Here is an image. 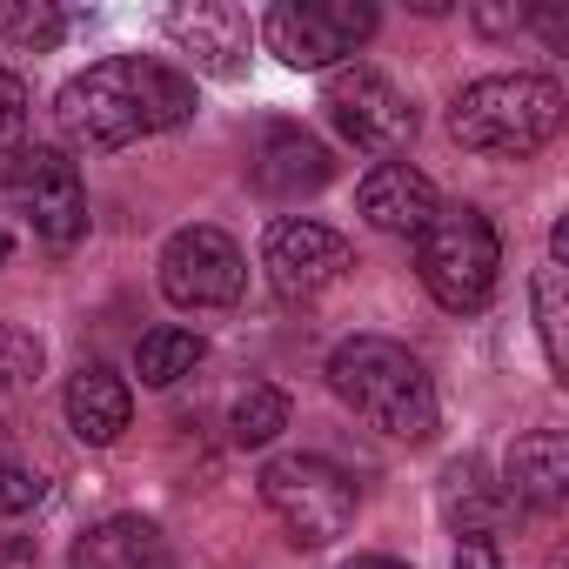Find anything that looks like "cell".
<instances>
[{
	"label": "cell",
	"mask_w": 569,
	"mask_h": 569,
	"mask_svg": "<svg viewBox=\"0 0 569 569\" xmlns=\"http://www.w3.org/2000/svg\"><path fill=\"white\" fill-rule=\"evenodd\" d=\"M496 268H502V241H496V221L469 201L456 208H436L416 234V274L422 289L449 309V316H476L489 296H496Z\"/></svg>",
	"instance_id": "277c9868"
},
{
	"label": "cell",
	"mask_w": 569,
	"mask_h": 569,
	"mask_svg": "<svg viewBox=\"0 0 569 569\" xmlns=\"http://www.w3.org/2000/svg\"><path fill=\"white\" fill-rule=\"evenodd\" d=\"M48 496V469L41 456H28V436L14 422H0V516H28Z\"/></svg>",
	"instance_id": "ac0fdd59"
},
{
	"label": "cell",
	"mask_w": 569,
	"mask_h": 569,
	"mask_svg": "<svg viewBox=\"0 0 569 569\" xmlns=\"http://www.w3.org/2000/svg\"><path fill=\"white\" fill-rule=\"evenodd\" d=\"M28 121H34L28 81H21V74H8V68H0V148H14V141L28 134Z\"/></svg>",
	"instance_id": "cb8c5ba5"
},
{
	"label": "cell",
	"mask_w": 569,
	"mask_h": 569,
	"mask_svg": "<svg viewBox=\"0 0 569 569\" xmlns=\"http://www.w3.org/2000/svg\"><path fill=\"white\" fill-rule=\"evenodd\" d=\"M476 21H482V28H489V34H502V28H516V21H522V14H502V8H476Z\"/></svg>",
	"instance_id": "4316f807"
},
{
	"label": "cell",
	"mask_w": 569,
	"mask_h": 569,
	"mask_svg": "<svg viewBox=\"0 0 569 569\" xmlns=\"http://www.w3.org/2000/svg\"><path fill=\"white\" fill-rule=\"evenodd\" d=\"M336 134L362 154H402L416 141V108L396 81H382L376 68H342L329 74V94H322Z\"/></svg>",
	"instance_id": "9c48e42d"
},
{
	"label": "cell",
	"mask_w": 569,
	"mask_h": 569,
	"mask_svg": "<svg viewBox=\"0 0 569 569\" xmlns=\"http://www.w3.org/2000/svg\"><path fill=\"white\" fill-rule=\"evenodd\" d=\"M54 114H61V134L74 148L108 154V148H128V141H148V134L194 121V81L168 61H148V54H108L61 88Z\"/></svg>",
	"instance_id": "6da1fadb"
},
{
	"label": "cell",
	"mask_w": 569,
	"mask_h": 569,
	"mask_svg": "<svg viewBox=\"0 0 569 569\" xmlns=\"http://www.w3.org/2000/svg\"><path fill=\"white\" fill-rule=\"evenodd\" d=\"M356 208H362V221L382 228V234H422V221H429L442 201H436V181H429L422 168H409V161H382V168L362 174Z\"/></svg>",
	"instance_id": "4fadbf2b"
},
{
	"label": "cell",
	"mask_w": 569,
	"mask_h": 569,
	"mask_svg": "<svg viewBox=\"0 0 569 569\" xmlns=\"http://www.w3.org/2000/svg\"><path fill=\"white\" fill-rule=\"evenodd\" d=\"M0 34L14 48H28V54H54L61 34H68V14L48 8V0H34V8H0Z\"/></svg>",
	"instance_id": "7402d4cb"
},
{
	"label": "cell",
	"mask_w": 569,
	"mask_h": 569,
	"mask_svg": "<svg viewBox=\"0 0 569 569\" xmlns=\"http://www.w3.org/2000/svg\"><path fill=\"white\" fill-rule=\"evenodd\" d=\"M329 389L382 436L396 442H429L436 436V382L422 356H409L389 336H349L329 356Z\"/></svg>",
	"instance_id": "7a4b0ae2"
},
{
	"label": "cell",
	"mask_w": 569,
	"mask_h": 569,
	"mask_svg": "<svg viewBox=\"0 0 569 569\" xmlns=\"http://www.w3.org/2000/svg\"><path fill=\"white\" fill-rule=\"evenodd\" d=\"M536 329H542V356H549V369L569 382V296H562V268L556 261H542L536 268Z\"/></svg>",
	"instance_id": "ffe728a7"
},
{
	"label": "cell",
	"mask_w": 569,
	"mask_h": 569,
	"mask_svg": "<svg viewBox=\"0 0 569 569\" xmlns=\"http://www.w3.org/2000/svg\"><path fill=\"white\" fill-rule=\"evenodd\" d=\"M248 174H254V188L274 194V201H302V194H322V188L336 181V161H329V148H322L309 128L268 121V128L254 134Z\"/></svg>",
	"instance_id": "7c38bea8"
},
{
	"label": "cell",
	"mask_w": 569,
	"mask_h": 569,
	"mask_svg": "<svg viewBox=\"0 0 569 569\" xmlns=\"http://www.w3.org/2000/svg\"><path fill=\"white\" fill-rule=\"evenodd\" d=\"M456 569H502V556H496V542H462Z\"/></svg>",
	"instance_id": "484cf974"
},
{
	"label": "cell",
	"mask_w": 569,
	"mask_h": 569,
	"mask_svg": "<svg viewBox=\"0 0 569 569\" xmlns=\"http://www.w3.org/2000/svg\"><path fill=\"white\" fill-rule=\"evenodd\" d=\"M342 569H409V562H396V556H356V562H342Z\"/></svg>",
	"instance_id": "83f0119b"
},
{
	"label": "cell",
	"mask_w": 569,
	"mask_h": 569,
	"mask_svg": "<svg viewBox=\"0 0 569 569\" xmlns=\"http://www.w3.org/2000/svg\"><path fill=\"white\" fill-rule=\"evenodd\" d=\"M261 268H268V289L281 302H316L322 289H336L342 268H349V241L329 228V221H309V214H289L274 221L268 241H261Z\"/></svg>",
	"instance_id": "30bf717a"
},
{
	"label": "cell",
	"mask_w": 569,
	"mask_h": 569,
	"mask_svg": "<svg viewBox=\"0 0 569 569\" xmlns=\"http://www.w3.org/2000/svg\"><path fill=\"white\" fill-rule=\"evenodd\" d=\"M168 41L201 68V74H221L234 81L248 68V48H254V21L234 8V0H181V8L161 14Z\"/></svg>",
	"instance_id": "8fae6325"
},
{
	"label": "cell",
	"mask_w": 569,
	"mask_h": 569,
	"mask_svg": "<svg viewBox=\"0 0 569 569\" xmlns=\"http://www.w3.org/2000/svg\"><path fill=\"white\" fill-rule=\"evenodd\" d=\"M502 496L522 509H562L569 496V436L562 429H529L502 456Z\"/></svg>",
	"instance_id": "5bb4252c"
},
{
	"label": "cell",
	"mask_w": 569,
	"mask_h": 569,
	"mask_svg": "<svg viewBox=\"0 0 569 569\" xmlns=\"http://www.w3.org/2000/svg\"><path fill=\"white\" fill-rule=\"evenodd\" d=\"M228 422H234L228 436H234L241 449H261V442H274L281 429H289V396H281L274 382H248V389L234 396V416H228Z\"/></svg>",
	"instance_id": "44dd1931"
},
{
	"label": "cell",
	"mask_w": 569,
	"mask_h": 569,
	"mask_svg": "<svg viewBox=\"0 0 569 569\" xmlns=\"http://www.w3.org/2000/svg\"><path fill=\"white\" fill-rule=\"evenodd\" d=\"M8 201H14V214L48 248H74L88 234V188H81V168L61 148H14V161H8Z\"/></svg>",
	"instance_id": "52a82bcc"
},
{
	"label": "cell",
	"mask_w": 569,
	"mask_h": 569,
	"mask_svg": "<svg viewBox=\"0 0 569 569\" xmlns=\"http://www.w3.org/2000/svg\"><path fill=\"white\" fill-rule=\"evenodd\" d=\"M8 254H14V234H8V228H0V268H8Z\"/></svg>",
	"instance_id": "f1b7e54d"
},
{
	"label": "cell",
	"mask_w": 569,
	"mask_h": 569,
	"mask_svg": "<svg viewBox=\"0 0 569 569\" xmlns=\"http://www.w3.org/2000/svg\"><path fill=\"white\" fill-rule=\"evenodd\" d=\"M254 482H261V502L274 509V522L302 549H322V542L349 536V522H356V482L329 456H274V462H261Z\"/></svg>",
	"instance_id": "5b68a950"
},
{
	"label": "cell",
	"mask_w": 569,
	"mask_h": 569,
	"mask_svg": "<svg viewBox=\"0 0 569 569\" xmlns=\"http://www.w3.org/2000/svg\"><path fill=\"white\" fill-rule=\"evenodd\" d=\"M154 268H161V296H168L174 309H188V316L234 309L241 289H248V254H241L221 228H208V221L174 228Z\"/></svg>",
	"instance_id": "8992f818"
},
{
	"label": "cell",
	"mask_w": 569,
	"mask_h": 569,
	"mask_svg": "<svg viewBox=\"0 0 569 569\" xmlns=\"http://www.w3.org/2000/svg\"><path fill=\"white\" fill-rule=\"evenodd\" d=\"M61 409H68V429H74L88 449H108V442L134 422V389H128L108 362H88V369L68 376Z\"/></svg>",
	"instance_id": "9a60e30c"
},
{
	"label": "cell",
	"mask_w": 569,
	"mask_h": 569,
	"mask_svg": "<svg viewBox=\"0 0 569 569\" xmlns=\"http://www.w3.org/2000/svg\"><path fill=\"white\" fill-rule=\"evenodd\" d=\"M201 336L194 329H148L141 336V349H134V376L148 382V389H174L181 376H194L201 369Z\"/></svg>",
	"instance_id": "d6986e66"
},
{
	"label": "cell",
	"mask_w": 569,
	"mask_h": 569,
	"mask_svg": "<svg viewBox=\"0 0 569 569\" xmlns=\"http://www.w3.org/2000/svg\"><path fill=\"white\" fill-rule=\"evenodd\" d=\"M0 569H41L34 536H0Z\"/></svg>",
	"instance_id": "d4e9b609"
},
{
	"label": "cell",
	"mask_w": 569,
	"mask_h": 569,
	"mask_svg": "<svg viewBox=\"0 0 569 569\" xmlns=\"http://www.w3.org/2000/svg\"><path fill=\"white\" fill-rule=\"evenodd\" d=\"M261 34L289 68H336L376 34V8L369 0H274Z\"/></svg>",
	"instance_id": "ba28073f"
},
{
	"label": "cell",
	"mask_w": 569,
	"mask_h": 569,
	"mask_svg": "<svg viewBox=\"0 0 569 569\" xmlns=\"http://www.w3.org/2000/svg\"><path fill=\"white\" fill-rule=\"evenodd\" d=\"M68 569H174V556L148 516H108L88 536H74Z\"/></svg>",
	"instance_id": "2e32d148"
},
{
	"label": "cell",
	"mask_w": 569,
	"mask_h": 569,
	"mask_svg": "<svg viewBox=\"0 0 569 569\" xmlns=\"http://www.w3.org/2000/svg\"><path fill=\"white\" fill-rule=\"evenodd\" d=\"M556 128H562V88L549 74H489L469 81L449 108V134L489 161H522L542 141H556Z\"/></svg>",
	"instance_id": "3957f363"
},
{
	"label": "cell",
	"mask_w": 569,
	"mask_h": 569,
	"mask_svg": "<svg viewBox=\"0 0 569 569\" xmlns=\"http://www.w3.org/2000/svg\"><path fill=\"white\" fill-rule=\"evenodd\" d=\"M41 336L21 329V322H0V396H21L41 382Z\"/></svg>",
	"instance_id": "603a6c76"
},
{
	"label": "cell",
	"mask_w": 569,
	"mask_h": 569,
	"mask_svg": "<svg viewBox=\"0 0 569 569\" xmlns=\"http://www.w3.org/2000/svg\"><path fill=\"white\" fill-rule=\"evenodd\" d=\"M436 502H442V522H449L462 542H489V536H496V522L509 516L502 482H489V469H482L476 456H462V462H449V469H442Z\"/></svg>",
	"instance_id": "e0dca14e"
}]
</instances>
